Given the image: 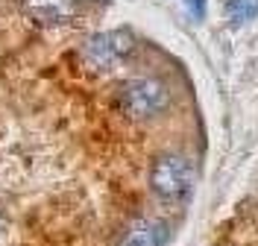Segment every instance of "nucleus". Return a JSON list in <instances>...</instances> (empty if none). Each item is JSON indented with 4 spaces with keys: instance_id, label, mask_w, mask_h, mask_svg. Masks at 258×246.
I'll use <instances>...</instances> for the list:
<instances>
[{
    "instance_id": "nucleus-1",
    "label": "nucleus",
    "mask_w": 258,
    "mask_h": 246,
    "mask_svg": "<svg viewBox=\"0 0 258 246\" xmlns=\"http://www.w3.org/2000/svg\"><path fill=\"white\" fill-rule=\"evenodd\" d=\"M167 103H170V91L159 79H150V76L147 79H129L117 88V106L132 120L156 117L159 112L167 109Z\"/></svg>"
},
{
    "instance_id": "nucleus-2",
    "label": "nucleus",
    "mask_w": 258,
    "mask_h": 246,
    "mask_svg": "<svg viewBox=\"0 0 258 246\" xmlns=\"http://www.w3.org/2000/svg\"><path fill=\"white\" fill-rule=\"evenodd\" d=\"M150 185H153L156 197H161L164 202H179L191 194L194 164L185 155L167 152V155L156 158L153 170H150Z\"/></svg>"
},
{
    "instance_id": "nucleus-3",
    "label": "nucleus",
    "mask_w": 258,
    "mask_h": 246,
    "mask_svg": "<svg viewBox=\"0 0 258 246\" xmlns=\"http://www.w3.org/2000/svg\"><path fill=\"white\" fill-rule=\"evenodd\" d=\"M129 50H132L129 33H97L82 44V62L91 70H106L126 59Z\"/></svg>"
},
{
    "instance_id": "nucleus-4",
    "label": "nucleus",
    "mask_w": 258,
    "mask_h": 246,
    "mask_svg": "<svg viewBox=\"0 0 258 246\" xmlns=\"http://www.w3.org/2000/svg\"><path fill=\"white\" fill-rule=\"evenodd\" d=\"M24 6L38 24H47V27L71 24L80 15V3L77 0H24Z\"/></svg>"
},
{
    "instance_id": "nucleus-5",
    "label": "nucleus",
    "mask_w": 258,
    "mask_h": 246,
    "mask_svg": "<svg viewBox=\"0 0 258 246\" xmlns=\"http://www.w3.org/2000/svg\"><path fill=\"white\" fill-rule=\"evenodd\" d=\"M167 243V226L161 220L141 217L129 223V229L120 237V246H164Z\"/></svg>"
},
{
    "instance_id": "nucleus-6",
    "label": "nucleus",
    "mask_w": 258,
    "mask_h": 246,
    "mask_svg": "<svg viewBox=\"0 0 258 246\" xmlns=\"http://www.w3.org/2000/svg\"><path fill=\"white\" fill-rule=\"evenodd\" d=\"M258 12V0H226V15L235 27H241L246 21H252Z\"/></svg>"
},
{
    "instance_id": "nucleus-7",
    "label": "nucleus",
    "mask_w": 258,
    "mask_h": 246,
    "mask_svg": "<svg viewBox=\"0 0 258 246\" xmlns=\"http://www.w3.org/2000/svg\"><path fill=\"white\" fill-rule=\"evenodd\" d=\"M188 3L194 6V15H200V12H203V0H188Z\"/></svg>"
}]
</instances>
